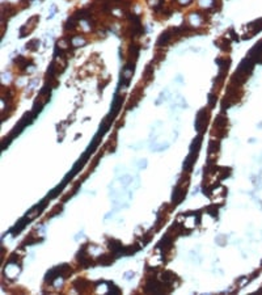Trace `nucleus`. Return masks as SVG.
<instances>
[{
    "instance_id": "1",
    "label": "nucleus",
    "mask_w": 262,
    "mask_h": 295,
    "mask_svg": "<svg viewBox=\"0 0 262 295\" xmlns=\"http://www.w3.org/2000/svg\"><path fill=\"white\" fill-rule=\"evenodd\" d=\"M185 193H186L185 186L182 188L181 185H177V186L174 188L173 194H172V202H173L174 205H178L179 202L184 199V197H185Z\"/></svg>"
},
{
    "instance_id": "2",
    "label": "nucleus",
    "mask_w": 262,
    "mask_h": 295,
    "mask_svg": "<svg viewBox=\"0 0 262 295\" xmlns=\"http://www.w3.org/2000/svg\"><path fill=\"white\" fill-rule=\"evenodd\" d=\"M108 245H109V248L113 251V253H115V255L121 253L123 251V247H122V244H121V241L114 240V239H109Z\"/></svg>"
},
{
    "instance_id": "3",
    "label": "nucleus",
    "mask_w": 262,
    "mask_h": 295,
    "mask_svg": "<svg viewBox=\"0 0 262 295\" xmlns=\"http://www.w3.org/2000/svg\"><path fill=\"white\" fill-rule=\"evenodd\" d=\"M172 241H173V239H172L171 233H166V235L164 236V239H161V241L157 244V248H162L164 251L169 249V248L172 247Z\"/></svg>"
},
{
    "instance_id": "4",
    "label": "nucleus",
    "mask_w": 262,
    "mask_h": 295,
    "mask_svg": "<svg viewBox=\"0 0 262 295\" xmlns=\"http://www.w3.org/2000/svg\"><path fill=\"white\" fill-rule=\"evenodd\" d=\"M197 156V153H194L193 155V152H190V155L188 156V159L185 160V164H184V170H186V172H189V170H191V167H193V164L195 163V157Z\"/></svg>"
},
{
    "instance_id": "5",
    "label": "nucleus",
    "mask_w": 262,
    "mask_h": 295,
    "mask_svg": "<svg viewBox=\"0 0 262 295\" xmlns=\"http://www.w3.org/2000/svg\"><path fill=\"white\" fill-rule=\"evenodd\" d=\"M29 223V218H25V219H21L20 222H18L16 226H14V228H13V233L14 235H17V233H20V231L23 230L24 227H25L26 224Z\"/></svg>"
},
{
    "instance_id": "6",
    "label": "nucleus",
    "mask_w": 262,
    "mask_h": 295,
    "mask_svg": "<svg viewBox=\"0 0 262 295\" xmlns=\"http://www.w3.org/2000/svg\"><path fill=\"white\" fill-rule=\"evenodd\" d=\"M172 31H165V33L162 34V36H160L159 41H157V45H165V43H168V41L172 38Z\"/></svg>"
},
{
    "instance_id": "7",
    "label": "nucleus",
    "mask_w": 262,
    "mask_h": 295,
    "mask_svg": "<svg viewBox=\"0 0 262 295\" xmlns=\"http://www.w3.org/2000/svg\"><path fill=\"white\" fill-rule=\"evenodd\" d=\"M74 283H75V289L79 290V291H84V290L88 287V283H87L84 279H76Z\"/></svg>"
},
{
    "instance_id": "8",
    "label": "nucleus",
    "mask_w": 262,
    "mask_h": 295,
    "mask_svg": "<svg viewBox=\"0 0 262 295\" xmlns=\"http://www.w3.org/2000/svg\"><path fill=\"white\" fill-rule=\"evenodd\" d=\"M113 260L114 258L111 257L110 255H104V256H101V257L98 258V262L102 264V265H111L113 264Z\"/></svg>"
},
{
    "instance_id": "9",
    "label": "nucleus",
    "mask_w": 262,
    "mask_h": 295,
    "mask_svg": "<svg viewBox=\"0 0 262 295\" xmlns=\"http://www.w3.org/2000/svg\"><path fill=\"white\" fill-rule=\"evenodd\" d=\"M174 278H176V275H174L173 273H171V272H164L161 274V279H162V282H165V283L172 282Z\"/></svg>"
},
{
    "instance_id": "10",
    "label": "nucleus",
    "mask_w": 262,
    "mask_h": 295,
    "mask_svg": "<svg viewBox=\"0 0 262 295\" xmlns=\"http://www.w3.org/2000/svg\"><path fill=\"white\" fill-rule=\"evenodd\" d=\"M139 245H132V247H123L122 253L123 255H134L138 249H139Z\"/></svg>"
},
{
    "instance_id": "11",
    "label": "nucleus",
    "mask_w": 262,
    "mask_h": 295,
    "mask_svg": "<svg viewBox=\"0 0 262 295\" xmlns=\"http://www.w3.org/2000/svg\"><path fill=\"white\" fill-rule=\"evenodd\" d=\"M62 186H63V185H60V186H57V188H55V189L53 190L51 193H50V196H48V198H54L55 196H58V194H59L60 192H62Z\"/></svg>"
},
{
    "instance_id": "12",
    "label": "nucleus",
    "mask_w": 262,
    "mask_h": 295,
    "mask_svg": "<svg viewBox=\"0 0 262 295\" xmlns=\"http://www.w3.org/2000/svg\"><path fill=\"white\" fill-rule=\"evenodd\" d=\"M109 291H110V294H119V289H118L117 286H114L113 283H109Z\"/></svg>"
},
{
    "instance_id": "13",
    "label": "nucleus",
    "mask_w": 262,
    "mask_h": 295,
    "mask_svg": "<svg viewBox=\"0 0 262 295\" xmlns=\"http://www.w3.org/2000/svg\"><path fill=\"white\" fill-rule=\"evenodd\" d=\"M218 146H219V142H214V140H211V143H210V152L218 151Z\"/></svg>"
},
{
    "instance_id": "14",
    "label": "nucleus",
    "mask_w": 262,
    "mask_h": 295,
    "mask_svg": "<svg viewBox=\"0 0 262 295\" xmlns=\"http://www.w3.org/2000/svg\"><path fill=\"white\" fill-rule=\"evenodd\" d=\"M207 211L210 214H212V215H216V214H218V206H210L207 209Z\"/></svg>"
},
{
    "instance_id": "15",
    "label": "nucleus",
    "mask_w": 262,
    "mask_h": 295,
    "mask_svg": "<svg viewBox=\"0 0 262 295\" xmlns=\"http://www.w3.org/2000/svg\"><path fill=\"white\" fill-rule=\"evenodd\" d=\"M208 100H210V105H211V106H214L215 101H216V97H214V96H212V94H210V97H208Z\"/></svg>"
}]
</instances>
